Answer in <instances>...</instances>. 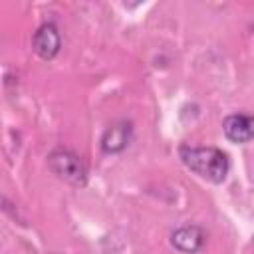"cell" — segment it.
Here are the masks:
<instances>
[{
    "mask_svg": "<svg viewBox=\"0 0 254 254\" xmlns=\"http://www.w3.org/2000/svg\"><path fill=\"white\" fill-rule=\"evenodd\" d=\"M179 159L189 171L214 185L224 183L230 173V159L218 147H196L183 143L179 147Z\"/></svg>",
    "mask_w": 254,
    "mask_h": 254,
    "instance_id": "6da1fadb",
    "label": "cell"
},
{
    "mask_svg": "<svg viewBox=\"0 0 254 254\" xmlns=\"http://www.w3.org/2000/svg\"><path fill=\"white\" fill-rule=\"evenodd\" d=\"M48 169L64 183L83 189L87 185V165L85 161L71 149L58 147L48 155Z\"/></svg>",
    "mask_w": 254,
    "mask_h": 254,
    "instance_id": "7a4b0ae2",
    "label": "cell"
},
{
    "mask_svg": "<svg viewBox=\"0 0 254 254\" xmlns=\"http://www.w3.org/2000/svg\"><path fill=\"white\" fill-rule=\"evenodd\" d=\"M131 141H133V123L127 119H119L105 127L99 139V147L101 153L105 155H119L131 145Z\"/></svg>",
    "mask_w": 254,
    "mask_h": 254,
    "instance_id": "3957f363",
    "label": "cell"
},
{
    "mask_svg": "<svg viewBox=\"0 0 254 254\" xmlns=\"http://www.w3.org/2000/svg\"><path fill=\"white\" fill-rule=\"evenodd\" d=\"M32 48L44 62L54 60L62 50V34L54 22H44L32 36Z\"/></svg>",
    "mask_w": 254,
    "mask_h": 254,
    "instance_id": "277c9868",
    "label": "cell"
},
{
    "mask_svg": "<svg viewBox=\"0 0 254 254\" xmlns=\"http://www.w3.org/2000/svg\"><path fill=\"white\" fill-rule=\"evenodd\" d=\"M206 244V230L198 224H183L171 232V246L181 254H196Z\"/></svg>",
    "mask_w": 254,
    "mask_h": 254,
    "instance_id": "5b68a950",
    "label": "cell"
},
{
    "mask_svg": "<svg viewBox=\"0 0 254 254\" xmlns=\"http://www.w3.org/2000/svg\"><path fill=\"white\" fill-rule=\"evenodd\" d=\"M224 137L234 145H246L252 141V117L248 113H230L222 121Z\"/></svg>",
    "mask_w": 254,
    "mask_h": 254,
    "instance_id": "8992f818",
    "label": "cell"
}]
</instances>
